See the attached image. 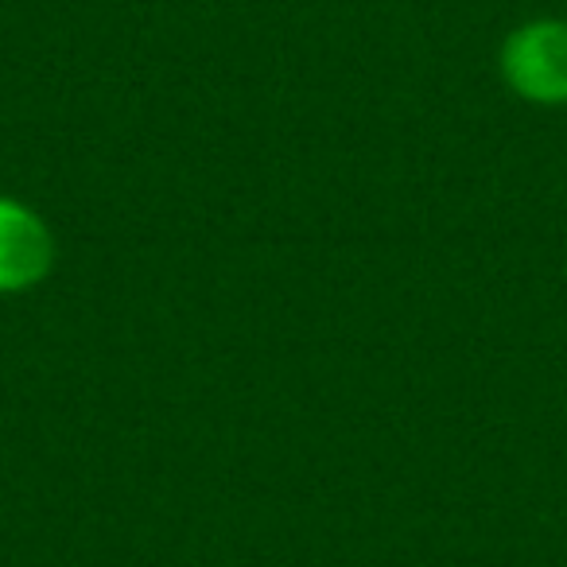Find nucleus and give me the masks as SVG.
<instances>
[{
	"instance_id": "obj_1",
	"label": "nucleus",
	"mask_w": 567,
	"mask_h": 567,
	"mask_svg": "<svg viewBox=\"0 0 567 567\" xmlns=\"http://www.w3.org/2000/svg\"><path fill=\"white\" fill-rule=\"evenodd\" d=\"M502 82L528 105H567V20L544 17L517 24L497 51Z\"/></svg>"
},
{
	"instance_id": "obj_2",
	"label": "nucleus",
	"mask_w": 567,
	"mask_h": 567,
	"mask_svg": "<svg viewBox=\"0 0 567 567\" xmlns=\"http://www.w3.org/2000/svg\"><path fill=\"white\" fill-rule=\"evenodd\" d=\"M55 234L35 206L0 195V296H24L51 276Z\"/></svg>"
}]
</instances>
